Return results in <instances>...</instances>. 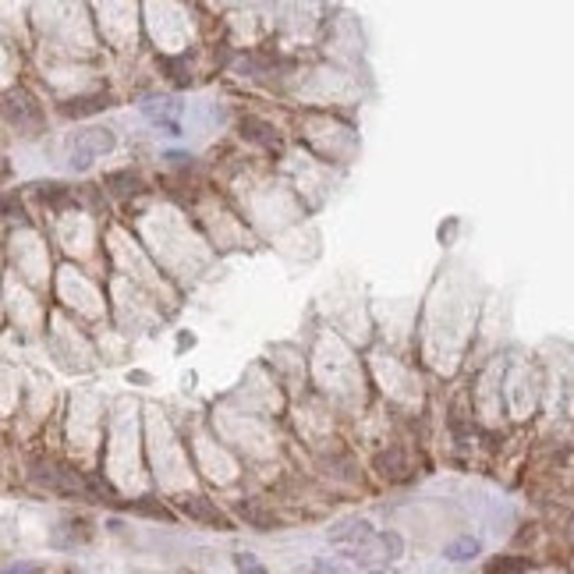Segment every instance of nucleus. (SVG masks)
Instances as JSON below:
<instances>
[{
  "mask_svg": "<svg viewBox=\"0 0 574 574\" xmlns=\"http://www.w3.org/2000/svg\"><path fill=\"white\" fill-rule=\"evenodd\" d=\"M316 574H340V571H337V568H330V564H320V568H316Z\"/></svg>",
  "mask_w": 574,
  "mask_h": 574,
  "instance_id": "a211bd4d",
  "label": "nucleus"
},
{
  "mask_svg": "<svg viewBox=\"0 0 574 574\" xmlns=\"http://www.w3.org/2000/svg\"><path fill=\"white\" fill-rule=\"evenodd\" d=\"M238 511H242V518H245L248 525H255V529H263V532L277 525V514H273V511H263V507H259V503H252V500L242 503Z\"/></svg>",
  "mask_w": 574,
  "mask_h": 574,
  "instance_id": "1a4fd4ad",
  "label": "nucleus"
},
{
  "mask_svg": "<svg viewBox=\"0 0 574 574\" xmlns=\"http://www.w3.org/2000/svg\"><path fill=\"white\" fill-rule=\"evenodd\" d=\"M242 135H245L248 142H259V146H277L273 124L259 121V118H242Z\"/></svg>",
  "mask_w": 574,
  "mask_h": 574,
  "instance_id": "423d86ee",
  "label": "nucleus"
},
{
  "mask_svg": "<svg viewBox=\"0 0 574 574\" xmlns=\"http://www.w3.org/2000/svg\"><path fill=\"white\" fill-rule=\"evenodd\" d=\"M135 511H142V514H153V518H164V521H170V511L157 507V503H149V496H146V500H139V503H135Z\"/></svg>",
  "mask_w": 574,
  "mask_h": 574,
  "instance_id": "2eb2a0df",
  "label": "nucleus"
},
{
  "mask_svg": "<svg viewBox=\"0 0 574 574\" xmlns=\"http://www.w3.org/2000/svg\"><path fill=\"white\" fill-rule=\"evenodd\" d=\"M142 114L153 124H164L170 135L181 131V121H177V118H181V103H177V100H167V96L164 100H146V103H142Z\"/></svg>",
  "mask_w": 574,
  "mask_h": 574,
  "instance_id": "20e7f679",
  "label": "nucleus"
},
{
  "mask_svg": "<svg viewBox=\"0 0 574 574\" xmlns=\"http://www.w3.org/2000/svg\"><path fill=\"white\" fill-rule=\"evenodd\" d=\"M107 185L118 192V196H139L146 185H142V177L139 174H131V170H118V174H107Z\"/></svg>",
  "mask_w": 574,
  "mask_h": 574,
  "instance_id": "0eeeda50",
  "label": "nucleus"
},
{
  "mask_svg": "<svg viewBox=\"0 0 574 574\" xmlns=\"http://www.w3.org/2000/svg\"><path fill=\"white\" fill-rule=\"evenodd\" d=\"M181 511L192 518V521H203V525H209V529H231V518L209 500V496H185L181 500Z\"/></svg>",
  "mask_w": 574,
  "mask_h": 574,
  "instance_id": "7ed1b4c3",
  "label": "nucleus"
},
{
  "mask_svg": "<svg viewBox=\"0 0 574 574\" xmlns=\"http://www.w3.org/2000/svg\"><path fill=\"white\" fill-rule=\"evenodd\" d=\"M0 174H7V164H4V160H0Z\"/></svg>",
  "mask_w": 574,
  "mask_h": 574,
  "instance_id": "6ab92c4d",
  "label": "nucleus"
},
{
  "mask_svg": "<svg viewBox=\"0 0 574 574\" xmlns=\"http://www.w3.org/2000/svg\"><path fill=\"white\" fill-rule=\"evenodd\" d=\"M167 160H170L174 167H192V157H185V153H170Z\"/></svg>",
  "mask_w": 574,
  "mask_h": 574,
  "instance_id": "f3484780",
  "label": "nucleus"
},
{
  "mask_svg": "<svg viewBox=\"0 0 574 574\" xmlns=\"http://www.w3.org/2000/svg\"><path fill=\"white\" fill-rule=\"evenodd\" d=\"M4 574H40V568L36 564H11Z\"/></svg>",
  "mask_w": 574,
  "mask_h": 574,
  "instance_id": "dca6fc26",
  "label": "nucleus"
},
{
  "mask_svg": "<svg viewBox=\"0 0 574 574\" xmlns=\"http://www.w3.org/2000/svg\"><path fill=\"white\" fill-rule=\"evenodd\" d=\"M238 574H270V571H266L252 553H242V557H238Z\"/></svg>",
  "mask_w": 574,
  "mask_h": 574,
  "instance_id": "ddd939ff",
  "label": "nucleus"
},
{
  "mask_svg": "<svg viewBox=\"0 0 574 574\" xmlns=\"http://www.w3.org/2000/svg\"><path fill=\"white\" fill-rule=\"evenodd\" d=\"M0 110H4V118L14 124L18 131H25V135H36L43 128V110L40 103L25 92V89H11V92H4L0 96Z\"/></svg>",
  "mask_w": 574,
  "mask_h": 574,
  "instance_id": "f257e3e1",
  "label": "nucleus"
},
{
  "mask_svg": "<svg viewBox=\"0 0 574 574\" xmlns=\"http://www.w3.org/2000/svg\"><path fill=\"white\" fill-rule=\"evenodd\" d=\"M479 553V539H472V535H461V539H454L444 546V557L447 560H472Z\"/></svg>",
  "mask_w": 574,
  "mask_h": 574,
  "instance_id": "9d476101",
  "label": "nucleus"
},
{
  "mask_svg": "<svg viewBox=\"0 0 574 574\" xmlns=\"http://www.w3.org/2000/svg\"><path fill=\"white\" fill-rule=\"evenodd\" d=\"M114 146H118V139H114V131H107V128H89V131H79V135H75V142H72V170H85V167L92 164L96 157L110 153Z\"/></svg>",
  "mask_w": 574,
  "mask_h": 574,
  "instance_id": "f03ea898",
  "label": "nucleus"
},
{
  "mask_svg": "<svg viewBox=\"0 0 574 574\" xmlns=\"http://www.w3.org/2000/svg\"><path fill=\"white\" fill-rule=\"evenodd\" d=\"M529 571V560L521 557H493L486 564V574H525Z\"/></svg>",
  "mask_w": 574,
  "mask_h": 574,
  "instance_id": "9b49d317",
  "label": "nucleus"
},
{
  "mask_svg": "<svg viewBox=\"0 0 574 574\" xmlns=\"http://www.w3.org/2000/svg\"><path fill=\"white\" fill-rule=\"evenodd\" d=\"M0 216H4V220H18V216H22L18 196H0Z\"/></svg>",
  "mask_w": 574,
  "mask_h": 574,
  "instance_id": "f8f14e48",
  "label": "nucleus"
},
{
  "mask_svg": "<svg viewBox=\"0 0 574 574\" xmlns=\"http://www.w3.org/2000/svg\"><path fill=\"white\" fill-rule=\"evenodd\" d=\"M43 199H46V203H53V206H64L68 203V192H64L61 185H43Z\"/></svg>",
  "mask_w": 574,
  "mask_h": 574,
  "instance_id": "4468645a",
  "label": "nucleus"
},
{
  "mask_svg": "<svg viewBox=\"0 0 574 574\" xmlns=\"http://www.w3.org/2000/svg\"><path fill=\"white\" fill-rule=\"evenodd\" d=\"M107 107V96H79V100H68V103H61V114L64 118H85V114H100Z\"/></svg>",
  "mask_w": 574,
  "mask_h": 574,
  "instance_id": "39448f33",
  "label": "nucleus"
},
{
  "mask_svg": "<svg viewBox=\"0 0 574 574\" xmlns=\"http://www.w3.org/2000/svg\"><path fill=\"white\" fill-rule=\"evenodd\" d=\"M376 468H379V475H383V479H387V475H390V479H401V472H408V464H405V451H397V447H394V451L379 454V457H376Z\"/></svg>",
  "mask_w": 574,
  "mask_h": 574,
  "instance_id": "6e6552de",
  "label": "nucleus"
}]
</instances>
